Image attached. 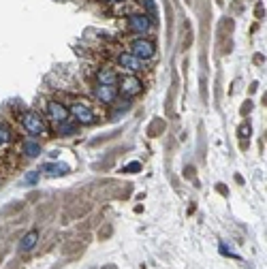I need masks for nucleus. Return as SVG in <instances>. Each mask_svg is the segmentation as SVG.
Instances as JSON below:
<instances>
[{
    "label": "nucleus",
    "instance_id": "16",
    "mask_svg": "<svg viewBox=\"0 0 267 269\" xmlns=\"http://www.w3.org/2000/svg\"><path fill=\"white\" fill-rule=\"evenodd\" d=\"M37 179H38V173H28L26 179H24V184H35Z\"/></svg>",
    "mask_w": 267,
    "mask_h": 269
},
{
    "label": "nucleus",
    "instance_id": "18",
    "mask_svg": "<svg viewBox=\"0 0 267 269\" xmlns=\"http://www.w3.org/2000/svg\"><path fill=\"white\" fill-rule=\"evenodd\" d=\"M107 2H120V0H107Z\"/></svg>",
    "mask_w": 267,
    "mask_h": 269
},
{
    "label": "nucleus",
    "instance_id": "7",
    "mask_svg": "<svg viewBox=\"0 0 267 269\" xmlns=\"http://www.w3.org/2000/svg\"><path fill=\"white\" fill-rule=\"evenodd\" d=\"M118 64L122 68H126L128 73H137V70H141L143 68V60H139L137 56H133L131 51H124V54H118Z\"/></svg>",
    "mask_w": 267,
    "mask_h": 269
},
{
    "label": "nucleus",
    "instance_id": "11",
    "mask_svg": "<svg viewBox=\"0 0 267 269\" xmlns=\"http://www.w3.org/2000/svg\"><path fill=\"white\" fill-rule=\"evenodd\" d=\"M43 173H47V175H51V177L64 175V173H69V165H64V163H47V165H43Z\"/></svg>",
    "mask_w": 267,
    "mask_h": 269
},
{
    "label": "nucleus",
    "instance_id": "14",
    "mask_svg": "<svg viewBox=\"0 0 267 269\" xmlns=\"http://www.w3.org/2000/svg\"><path fill=\"white\" fill-rule=\"evenodd\" d=\"M58 133H60V134H71V133H75V126L69 124V122H58Z\"/></svg>",
    "mask_w": 267,
    "mask_h": 269
},
{
    "label": "nucleus",
    "instance_id": "17",
    "mask_svg": "<svg viewBox=\"0 0 267 269\" xmlns=\"http://www.w3.org/2000/svg\"><path fill=\"white\" fill-rule=\"evenodd\" d=\"M141 169V165L139 163H131L128 167H124V171H139Z\"/></svg>",
    "mask_w": 267,
    "mask_h": 269
},
{
    "label": "nucleus",
    "instance_id": "2",
    "mask_svg": "<svg viewBox=\"0 0 267 269\" xmlns=\"http://www.w3.org/2000/svg\"><path fill=\"white\" fill-rule=\"evenodd\" d=\"M126 19H128V28L137 32V34H148L152 30V17L146 15V13H133Z\"/></svg>",
    "mask_w": 267,
    "mask_h": 269
},
{
    "label": "nucleus",
    "instance_id": "6",
    "mask_svg": "<svg viewBox=\"0 0 267 269\" xmlns=\"http://www.w3.org/2000/svg\"><path fill=\"white\" fill-rule=\"evenodd\" d=\"M118 94H120L118 86H101V83H96V88H94V96L101 102H105V105L114 102L115 99H118Z\"/></svg>",
    "mask_w": 267,
    "mask_h": 269
},
{
    "label": "nucleus",
    "instance_id": "12",
    "mask_svg": "<svg viewBox=\"0 0 267 269\" xmlns=\"http://www.w3.org/2000/svg\"><path fill=\"white\" fill-rule=\"evenodd\" d=\"M24 154H26V156H30V158L41 156V143H37L35 139H28L24 143Z\"/></svg>",
    "mask_w": 267,
    "mask_h": 269
},
{
    "label": "nucleus",
    "instance_id": "4",
    "mask_svg": "<svg viewBox=\"0 0 267 269\" xmlns=\"http://www.w3.org/2000/svg\"><path fill=\"white\" fill-rule=\"evenodd\" d=\"M143 90V83L137 79V77H133V75H126V77H122V79H118V92L122 94V96H137Z\"/></svg>",
    "mask_w": 267,
    "mask_h": 269
},
{
    "label": "nucleus",
    "instance_id": "15",
    "mask_svg": "<svg viewBox=\"0 0 267 269\" xmlns=\"http://www.w3.org/2000/svg\"><path fill=\"white\" fill-rule=\"evenodd\" d=\"M143 2H146V9H148V13H150V15H156V6H154V2H152V0H143Z\"/></svg>",
    "mask_w": 267,
    "mask_h": 269
},
{
    "label": "nucleus",
    "instance_id": "13",
    "mask_svg": "<svg viewBox=\"0 0 267 269\" xmlns=\"http://www.w3.org/2000/svg\"><path fill=\"white\" fill-rule=\"evenodd\" d=\"M11 141V131L4 124H0V145H6Z\"/></svg>",
    "mask_w": 267,
    "mask_h": 269
},
{
    "label": "nucleus",
    "instance_id": "9",
    "mask_svg": "<svg viewBox=\"0 0 267 269\" xmlns=\"http://www.w3.org/2000/svg\"><path fill=\"white\" fill-rule=\"evenodd\" d=\"M96 83H101V86H118V73L114 68H101L96 73Z\"/></svg>",
    "mask_w": 267,
    "mask_h": 269
},
{
    "label": "nucleus",
    "instance_id": "1",
    "mask_svg": "<svg viewBox=\"0 0 267 269\" xmlns=\"http://www.w3.org/2000/svg\"><path fill=\"white\" fill-rule=\"evenodd\" d=\"M19 124H22L24 131L30 133V134H43L45 128H47V126H45L43 115L37 113V111H24L22 118H19Z\"/></svg>",
    "mask_w": 267,
    "mask_h": 269
},
{
    "label": "nucleus",
    "instance_id": "5",
    "mask_svg": "<svg viewBox=\"0 0 267 269\" xmlns=\"http://www.w3.org/2000/svg\"><path fill=\"white\" fill-rule=\"evenodd\" d=\"M69 113L73 115L77 122H81V124H92L94 122V111L90 105H86V102H73L69 109Z\"/></svg>",
    "mask_w": 267,
    "mask_h": 269
},
{
    "label": "nucleus",
    "instance_id": "8",
    "mask_svg": "<svg viewBox=\"0 0 267 269\" xmlns=\"http://www.w3.org/2000/svg\"><path fill=\"white\" fill-rule=\"evenodd\" d=\"M47 113H49V118L56 122H67L69 120V109L62 105V102H56V101H51V102H47Z\"/></svg>",
    "mask_w": 267,
    "mask_h": 269
},
{
    "label": "nucleus",
    "instance_id": "10",
    "mask_svg": "<svg viewBox=\"0 0 267 269\" xmlns=\"http://www.w3.org/2000/svg\"><path fill=\"white\" fill-rule=\"evenodd\" d=\"M37 241H38V231H30V233H26L22 237V241H19V252H30V250L37 246Z\"/></svg>",
    "mask_w": 267,
    "mask_h": 269
},
{
    "label": "nucleus",
    "instance_id": "3",
    "mask_svg": "<svg viewBox=\"0 0 267 269\" xmlns=\"http://www.w3.org/2000/svg\"><path fill=\"white\" fill-rule=\"evenodd\" d=\"M131 54L137 56L139 60H150V58H154L156 54V47H154V43L150 41V38H137V41H133L131 45Z\"/></svg>",
    "mask_w": 267,
    "mask_h": 269
}]
</instances>
